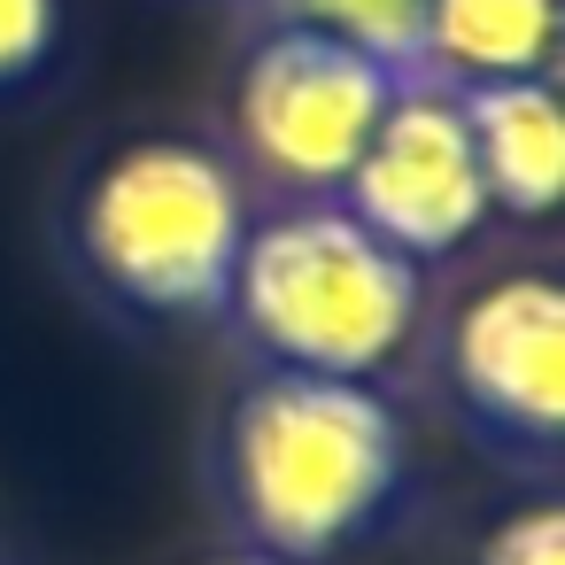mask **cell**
Here are the masks:
<instances>
[{"label":"cell","mask_w":565,"mask_h":565,"mask_svg":"<svg viewBox=\"0 0 565 565\" xmlns=\"http://www.w3.org/2000/svg\"><path fill=\"white\" fill-rule=\"evenodd\" d=\"M387 102H395V71H380L372 55L333 47L318 32H271L241 63L233 132L279 186L326 194L356 171Z\"/></svg>","instance_id":"obj_4"},{"label":"cell","mask_w":565,"mask_h":565,"mask_svg":"<svg viewBox=\"0 0 565 565\" xmlns=\"http://www.w3.org/2000/svg\"><path fill=\"white\" fill-rule=\"evenodd\" d=\"M63 40V0H0V86L32 78Z\"/></svg>","instance_id":"obj_10"},{"label":"cell","mask_w":565,"mask_h":565,"mask_svg":"<svg viewBox=\"0 0 565 565\" xmlns=\"http://www.w3.org/2000/svg\"><path fill=\"white\" fill-rule=\"evenodd\" d=\"M225 302L279 372L372 380L418 326V264L349 210H287L241 241Z\"/></svg>","instance_id":"obj_2"},{"label":"cell","mask_w":565,"mask_h":565,"mask_svg":"<svg viewBox=\"0 0 565 565\" xmlns=\"http://www.w3.org/2000/svg\"><path fill=\"white\" fill-rule=\"evenodd\" d=\"M457 102L472 125L488 202L511 217H550L565 202V102H557V86L503 78V86H465Z\"/></svg>","instance_id":"obj_7"},{"label":"cell","mask_w":565,"mask_h":565,"mask_svg":"<svg viewBox=\"0 0 565 565\" xmlns=\"http://www.w3.org/2000/svg\"><path fill=\"white\" fill-rule=\"evenodd\" d=\"M225 565H279V557H225Z\"/></svg>","instance_id":"obj_12"},{"label":"cell","mask_w":565,"mask_h":565,"mask_svg":"<svg viewBox=\"0 0 565 565\" xmlns=\"http://www.w3.org/2000/svg\"><path fill=\"white\" fill-rule=\"evenodd\" d=\"M279 17H287V32L356 47L395 78H411L426 55V0H279Z\"/></svg>","instance_id":"obj_9"},{"label":"cell","mask_w":565,"mask_h":565,"mask_svg":"<svg viewBox=\"0 0 565 565\" xmlns=\"http://www.w3.org/2000/svg\"><path fill=\"white\" fill-rule=\"evenodd\" d=\"M457 387L503 434L550 441L565 426V287L550 271H503L457 310Z\"/></svg>","instance_id":"obj_6"},{"label":"cell","mask_w":565,"mask_h":565,"mask_svg":"<svg viewBox=\"0 0 565 565\" xmlns=\"http://www.w3.org/2000/svg\"><path fill=\"white\" fill-rule=\"evenodd\" d=\"M248 202L233 171L194 140H125L78 202L86 271L132 310L194 318L233 295Z\"/></svg>","instance_id":"obj_3"},{"label":"cell","mask_w":565,"mask_h":565,"mask_svg":"<svg viewBox=\"0 0 565 565\" xmlns=\"http://www.w3.org/2000/svg\"><path fill=\"white\" fill-rule=\"evenodd\" d=\"M565 0H426V55L418 71H441L465 86L542 78L557 55Z\"/></svg>","instance_id":"obj_8"},{"label":"cell","mask_w":565,"mask_h":565,"mask_svg":"<svg viewBox=\"0 0 565 565\" xmlns=\"http://www.w3.org/2000/svg\"><path fill=\"white\" fill-rule=\"evenodd\" d=\"M349 186V217L372 225L387 248L418 256H449L488 225V179L472 156V125L465 102L441 86H395L387 117L372 125Z\"/></svg>","instance_id":"obj_5"},{"label":"cell","mask_w":565,"mask_h":565,"mask_svg":"<svg viewBox=\"0 0 565 565\" xmlns=\"http://www.w3.org/2000/svg\"><path fill=\"white\" fill-rule=\"evenodd\" d=\"M480 565H565V511L557 503H526L511 519L488 526Z\"/></svg>","instance_id":"obj_11"},{"label":"cell","mask_w":565,"mask_h":565,"mask_svg":"<svg viewBox=\"0 0 565 565\" xmlns=\"http://www.w3.org/2000/svg\"><path fill=\"white\" fill-rule=\"evenodd\" d=\"M225 480L279 565L333 557L403 480V418L364 380L271 372L233 403L225 426Z\"/></svg>","instance_id":"obj_1"}]
</instances>
